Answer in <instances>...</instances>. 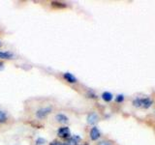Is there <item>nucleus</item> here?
I'll list each match as a JSON object with an SVG mask.
<instances>
[{
	"label": "nucleus",
	"mask_w": 155,
	"mask_h": 145,
	"mask_svg": "<svg viewBox=\"0 0 155 145\" xmlns=\"http://www.w3.org/2000/svg\"><path fill=\"white\" fill-rule=\"evenodd\" d=\"M133 105L137 108H148L150 105H152V101L149 100L148 98H143V99H135L133 101Z\"/></svg>",
	"instance_id": "1"
},
{
	"label": "nucleus",
	"mask_w": 155,
	"mask_h": 145,
	"mask_svg": "<svg viewBox=\"0 0 155 145\" xmlns=\"http://www.w3.org/2000/svg\"><path fill=\"white\" fill-rule=\"evenodd\" d=\"M57 135L61 138H69L71 135L70 129L68 127H61L57 130Z\"/></svg>",
	"instance_id": "2"
},
{
	"label": "nucleus",
	"mask_w": 155,
	"mask_h": 145,
	"mask_svg": "<svg viewBox=\"0 0 155 145\" xmlns=\"http://www.w3.org/2000/svg\"><path fill=\"white\" fill-rule=\"evenodd\" d=\"M51 108H40V109H38V110H37L36 116H37V118H39V119H43V118H45L48 114H50V113H51Z\"/></svg>",
	"instance_id": "3"
},
{
	"label": "nucleus",
	"mask_w": 155,
	"mask_h": 145,
	"mask_svg": "<svg viewBox=\"0 0 155 145\" xmlns=\"http://www.w3.org/2000/svg\"><path fill=\"white\" fill-rule=\"evenodd\" d=\"M98 120H99V116L97 115L95 112H91L88 114V116H87V123L90 124V125L96 124L97 122H98Z\"/></svg>",
	"instance_id": "4"
},
{
	"label": "nucleus",
	"mask_w": 155,
	"mask_h": 145,
	"mask_svg": "<svg viewBox=\"0 0 155 145\" xmlns=\"http://www.w3.org/2000/svg\"><path fill=\"white\" fill-rule=\"evenodd\" d=\"M100 130L97 127H93L90 130V138L91 140H97L100 137Z\"/></svg>",
	"instance_id": "5"
},
{
	"label": "nucleus",
	"mask_w": 155,
	"mask_h": 145,
	"mask_svg": "<svg viewBox=\"0 0 155 145\" xmlns=\"http://www.w3.org/2000/svg\"><path fill=\"white\" fill-rule=\"evenodd\" d=\"M63 77H64V79L67 80L69 83H76V82H77L76 76H73L71 72H65V74L63 75Z\"/></svg>",
	"instance_id": "6"
},
{
	"label": "nucleus",
	"mask_w": 155,
	"mask_h": 145,
	"mask_svg": "<svg viewBox=\"0 0 155 145\" xmlns=\"http://www.w3.org/2000/svg\"><path fill=\"white\" fill-rule=\"evenodd\" d=\"M81 140L80 137H69L67 138L65 145H78V141Z\"/></svg>",
	"instance_id": "7"
},
{
	"label": "nucleus",
	"mask_w": 155,
	"mask_h": 145,
	"mask_svg": "<svg viewBox=\"0 0 155 145\" xmlns=\"http://www.w3.org/2000/svg\"><path fill=\"white\" fill-rule=\"evenodd\" d=\"M13 57H14L13 53L0 50V59H12Z\"/></svg>",
	"instance_id": "8"
},
{
	"label": "nucleus",
	"mask_w": 155,
	"mask_h": 145,
	"mask_svg": "<svg viewBox=\"0 0 155 145\" xmlns=\"http://www.w3.org/2000/svg\"><path fill=\"white\" fill-rule=\"evenodd\" d=\"M55 119H56L59 123H63V124H64V123H67V122H68V120H69V119H68L67 116L64 115V114H57V115L55 116Z\"/></svg>",
	"instance_id": "9"
},
{
	"label": "nucleus",
	"mask_w": 155,
	"mask_h": 145,
	"mask_svg": "<svg viewBox=\"0 0 155 145\" xmlns=\"http://www.w3.org/2000/svg\"><path fill=\"white\" fill-rule=\"evenodd\" d=\"M102 99L105 102H107V103H109V102L113 100V95H111L110 92H104V93L102 94Z\"/></svg>",
	"instance_id": "10"
},
{
	"label": "nucleus",
	"mask_w": 155,
	"mask_h": 145,
	"mask_svg": "<svg viewBox=\"0 0 155 145\" xmlns=\"http://www.w3.org/2000/svg\"><path fill=\"white\" fill-rule=\"evenodd\" d=\"M7 114L4 112V111L2 110H0V123H5V122H7Z\"/></svg>",
	"instance_id": "11"
},
{
	"label": "nucleus",
	"mask_w": 155,
	"mask_h": 145,
	"mask_svg": "<svg viewBox=\"0 0 155 145\" xmlns=\"http://www.w3.org/2000/svg\"><path fill=\"white\" fill-rule=\"evenodd\" d=\"M52 7H55V8H65L67 5L65 3H61V2H57V1H53L51 2Z\"/></svg>",
	"instance_id": "12"
},
{
	"label": "nucleus",
	"mask_w": 155,
	"mask_h": 145,
	"mask_svg": "<svg viewBox=\"0 0 155 145\" xmlns=\"http://www.w3.org/2000/svg\"><path fill=\"white\" fill-rule=\"evenodd\" d=\"M46 143H47L46 139H45V138H43V137H39V138H37L36 142H35L36 145H46Z\"/></svg>",
	"instance_id": "13"
},
{
	"label": "nucleus",
	"mask_w": 155,
	"mask_h": 145,
	"mask_svg": "<svg viewBox=\"0 0 155 145\" xmlns=\"http://www.w3.org/2000/svg\"><path fill=\"white\" fill-rule=\"evenodd\" d=\"M124 100V96L123 95H117L115 98V102L116 103H121V102H123Z\"/></svg>",
	"instance_id": "14"
},
{
	"label": "nucleus",
	"mask_w": 155,
	"mask_h": 145,
	"mask_svg": "<svg viewBox=\"0 0 155 145\" xmlns=\"http://www.w3.org/2000/svg\"><path fill=\"white\" fill-rule=\"evenodd\" d=\"M98 145H111V143L110 141H107V140H103V141L99 142Z\"/></svg>",
	"instance_id": "15"
},
{
	"label": "nucleus",
	"mask_w": 155,
	"mask_h": 145,
	"mask_svg": "<svg viewBox=\"0 0 155 145\" xmlns=\"http://www.w3.org/2000/svg\"><path fill=\"white\" fill-rule=\"evenodd\" d=\"M51 145H65V143H62V142H59V141H52L51 143Z\"/></svg>",
	"instance_id": "16"
},
{
	"label": "nucleus",
	"mask_w": 155,
	"mask_h": 145,
	"mask_svg": "<svg viewBox=\"0 0 155 145\" xmlns=\"http://www.w3.org/2000/svg\"><path fill=\"white\" fill-rule=\"evenodd\" d=\"M3 66H4V64H3V63H2V62H0V70H1V69H3Z\"/></svg>",
	"instance_id": "17"
},
{
	"label": "nucleus",
	"mask_w": 155,
	"mask_h": 145,
	"mask_svg": "<svg viewBox=\"0 0 155 145\" xmlns=\"http://www.w3.org/2000/svg\"><path fill=\"white\" fill-rule=\"evenodd\" d=\"M1 45H2V43H1V42H0V47H1Z\"/></svg>",
	"instance_id": "18"
},
{
	"label": "nucleus",
	"mask_w": 155,
	"mask_h": 145,
	"mask_svg": "<svg viewBox=\"0 0 155 145\" xmlns=\"http://www.w3.org/2000/svg\"><path fill=\"white\" fill-rule=\"evenodd\" d=\"M85 145H87V144H85Z\"/></svg>",
	"instance_id": "19"
}]
</instances>
